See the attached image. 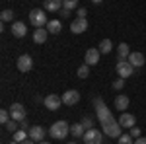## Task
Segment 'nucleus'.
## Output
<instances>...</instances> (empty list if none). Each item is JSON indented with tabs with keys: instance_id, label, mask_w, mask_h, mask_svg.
Returning <instances> with one entry per match:
<instances>
[{
	"instance_id": "1",
	"label": "nucleus",
	"mask_w": 146,
	"mask_h": 144,
	"mask_svg": "<svg viewBox=\"0 0 146 144\" xmlns=\"http://www.w3.org/2000/svg\"><path fill=\"white\" fill-rule=\"evenodd\" d=\"M49 134L56 138V140H62V138H66L68 134H70V125L66 121H56L51 125V129H49Z\"/></svg>"
},
{
	"instance_id": "2",
	"label": "nucleus",
	"mask_w": 146,
	"mask_h": 144,
	"mask_svg": "<svg viewBox=\"0 0 146 144\" xmlns=\"http://www.w3.org/2000/svg\"><path fill=\"white\" fill-rule=\"evenodd\" d=\"M29 22H31V25H35V29H37V27H47L49 20H47V14L43 10L35 8V10L29 12Z\"/></svg>"
},
{
	"instance_id": "3",
	"label": "nucleus",
	"mask_w": 146,
	"mask_h": 144,
	"mask_svg": "<svg viewBox=\"0 0 146 144\" xmlns=\"http://www.w3.org/2000/svg\"><path fill=\"white\" fill-rule=\"evenodd\" d=\"M84 144H103V133L98 131V129H90V131H86L84 133Z\"/></svg>"
},
{
	"instance_id": "4",
	"label": "nucleus",
	"mask_w": 146,
	"mask_h": 144,
	"mask_svg": "<svg viewBox=\"0 0 146 144\" xmlns=\"http://www.w3.org/2000/svg\"><path fill=\"white\" fill-rule=\"evenodd\" d=\"M121 123L119 121H111L107 123V125H103V134H107V136H111V138H119L121 136Z\"/></svg>"
},
{
	"instance_id": "5",
	"label": "nucleus",
	"mask_w": 146,
	"mask_h": 144,
	"mask_svg": "<svg viewBox=\"0 0 146 144\" xmlns=\"http://www.w3.org/2000/svg\"><path fill=\"white\" fill-rule=\"evenodd\" d=\"M117 74L119 78H129L135 74V66L129 62V60H119L117 62Z\"/></svg>"
},
{
	"instance_id": "6",
	"label": "nucleus",
	"mask_w": 146,
	"mask_h": 144,
	"mask_svg": "<svg viewBox=\"0 0 146 144\" xmlns=\"http://www.w3.org/2000/svg\"><path fill=\"white\" fill-rule=\"evenodd\" d=\"M10 115L14 121H23L25 117H27V111H25V107H23L22 103H12L10 105Z\"/></svg>"
},
{
	"instance_id": "7",
	"label": "nucleus",
	"mask_w": 146,
	"mask_h": 144,
	"mask_svg": "<svg viewBox=\"0 0 146 144\" xmlns=\"http://www.w3.org/2000/svg\"><path fill=\"white\" fill-rule=\"evenodd\" d=\"M96 115H98V119H100L101 127H103V125H107V123H111V121H115V119H113V115H111V109H109L107 105L98 107V109H96Z\"/></svg>"
},
{
	"instance_id": "8",
	"label": "nucleus",
	"mask_w": 146,
	"mask_h": 144,
	"mask_svg": "<svg viewBox=\"0 0 146 144\" xmlns=\"http://www.w3.org/2000/svg\"><path fill=\"white\" fill-rule=\"evenodd\" d=\"M43 105H45L49 111H56L60 105H62V98H58L56 94H49L45 100H43Z\"/></svg>"
},
{
	"instance_id": "9",
	"label": "nucleus",
	"mask_w": 146,
	"mask_h": 144,
	"mask_svg": "<svg viewBox=\"0 0 146 144\" xmlns=\"http://www.w3.org/2000/svg\"><path fill=\"white\" fill-rule=\"evenodd\" d=\"M16 66H18V70H20V72H29V70L33 68V58H31L29 55L18 56V62H16Z\"/></svg>"
},
{
	"instance_id": "10",
	"label": "nucleus",
	"mask_w": 146,
	"mask_h": 144,
	"mask_svg": "<svg viewBox=\"0 0 146 144\" xmlns=\"http://www.w3.org/2000/svg\"><path fill=\"white\" fill-rule=\"evenodd\" d=\"M80 101V92L78 90H66L62 94V103L64 105H76Z\"/></svg>"
},
{
	"instance_id": "11",
	"label": "nucleus",
	"mask_w": 146,
	"mask_h": 144,
	"mask_svg": "<svg viewBox=\"0 0 146 144\" xmlns=\"http://www.w3.org/2000/svg\"><path fill=\"white\" fill-rule=\"evenodd\" d=\"M86 29H88V20H86V18H76L74 22L70 23V31H72V33H76V35L84 33Z\"/></svg>"
},
{
	"instance_id": "12",
	"label": "nucleus",
	"mask_w": 146,
	"mask_h": 144,
	"mask_svg": "<svg viewBox=\"0 0 146 144\" xmlns=\"http://www.w3.org/2000/svg\"><path fill=\"white\" fill-rule=\"evenodd\" d=\"M100 49H88L86 51V56H84V64H88V66H94V64H98L100 62Z\"/></svg>"
},
{
	"instance_id": "13",
	"label": "nucleus",
	"mask_w": 146,
	"mask_h": 144,
	"mask_svg": "<svg viewBox=\"0 0 146 144\" xmlns=\"http://www.w3.org/2000/svg\"><path fill=\"white\" fill-rule=\"evenodd\" d=\"M25 33H27V25L23 22H14L12 23V35H14V37L22 39V37H25Z\"/></svg>"
},
{
	"instance_id": "14",
	"label": "nucleus",
	"mask_w": 146,
	"mask_h": 144,
	"mask_svg": "<svg viewBox=\"0 0 146 144\" xmlns=\"http://www.w3.org/2000/svg\"><path fill=\"white\" fill-rule=\"evenodd\" d=\"M43 136H45V129L39 127V125H33L29 129V138L35 140V142H43Z\"/></svg>"
},
{
	"instance_id": "15",
	"label": "nucleus",
	"mask_w": 146,
	"mask_h": 144,
	"mask_svg": "<svg viewBox=\"0 0 146 144\" xmlns=\"http://www.w3.org/2000/svg\"><path fill=\"white\" fill-rule=\"evenodd\" d=\"M127 60H129L135 68H140L142 64H144V55H142V53H138V51H135V53H131V55H129Z\"/></svg>"
},
{
	"instance_id": "16",
	"label": "nucleus",
	"mask_w": 146,
	"mask_h": 144,
	"mask_svg": "<svg viewBox=\"0 0 146 144\" xmlns=\"http://www.w3.org/2000/svg\"><path fill=\"white\" fill-rule=\"evenodd\" d=\"M47 35H49V31H47V27H37L33 31V41L39 45H43L47 41Z\"/></svg>"
},
{
	"instance_id": "17",
	"label": "nucleus",
	"mask_w": 146,
	"mask_h": 144,
	"mask_svg": "<svg viewBox=\"0 0 146 144\" xmlns=\"http://www.w3.org/2000/svg\"><path fill=\"white\" fill-rule=\"evenodd\" d=\"M119 123H121L123 129H133V127H135V115H131V113H121Z\"/></svg>"
},
{
	"instance_id": "18",
	"label": "nucleus",
	"mask_w": 146,
	"mask_h": 144,
	"mask_svg": "<svg viewBox=\"0 0 146 144\" xmlns=\"http://www.w3.org/2000/svg\"><path fill=\"white\" fill-rule=\"evenodd\" d=\"M45 10L47 12H58L62 8V0H45Z\"/></svg>"
},
{
	"instance_id": "19",
	"label": "nucleus",
	"mask_w": 146,
	"mask_h": 144,
	"mask_svg": "<svg viewBox=\"0 0 146 144\" xmlns=\"http://www.w3.org/2000/svg\"><path fill=\"white\" fill-rule=\"evenodd\" d=\"M60 29H62V23L58 22V20H51V22L47 23V31L53 35H58L60 33Z\"/></svg>"
},
{
	"instance_id": "20",
	"label": "nucleus",
	"mask_w": 146,
	"mask_h": 144,
	"mask_svg": "<svg viewBox=\"0 0 146 144\" xmlns=\"http://www.w3.org/2000/svg\"><path fill=\"white\" fill-rule=\"evenodd\" d=\"M84 133H86V129L82 127V123H74V125H70V134H72L74 138L84 136Z\"/></svg>"
},
{
	"instance_id": "21",
	"label": "nucleus",
	"mask_w": 146,
	"mask_h": 144,
	"mask_svg": "<svg viewBox=\"0 0 146 144\" xmlns=\"http://www.w3.org/2000/svg\"><path fill=\"white\" fill-rule=\"evenodd\" d=\"M117 53H119V60H127L129 55H131V49H129V45H127V43H119Z\"/></svg>"
},
{
	"instance_id": "22",
	"label": "nucleus",
	"mask_w": 146,
	"mask_h": 144,
	"mask_svg": "<svg viewBox=\"0 0 146 144\" xmlns=\"http://www.w3.org/2000/svg\"><path fill=\"white\" fill-rule=\"evenodd\" d=\"M115 107L119 111H125L129 107V98H127V96H117V98H115Z\"/></svg>"
},
{
	"instance_id": "23",
	"label": "nucleus",
	"mask_w": 146,
	"mask_h": 144,
	"mask_svg": "<svg viewBox=\"0 0 146 144\" xmlns=\"http://www.w3.org/2000/svg\"><path fill=\"white\" fill-rule=\"evenodd\" d=\"M98 49H100V53H101V55H107V53H111L113 43L109 41V39H103V41L100 43V47H98Z\"/></svg>"
},
{
	"instance_id": "24",
	"label": "nucleus",
	"mask_w": 146,
	"mask_h": 144,
	"mask_svg": "<svg viewBox=\"0 0 146 144\" xmlns=\"http://www.w3.org/2000/svg\"><path fill=\"white\" fill-rule=\"evenodd\" d=\"M12 138H14L16 142L22 144L23 140H27V138H29V133H27V131H23V129H20V131H16V133H14V136H12Z\"/></svg>"
},
{
	"instance_id": "25",
	"label": "nucleus",
	"mask_w": 146,
	"mask_h": 144,
	"mask_svg": "<svg viewBox=\"0 0 146 144\" xmlns=\"http://www.w3.org/2000/svg\"><path fill=\"white\" fill-rule=\"evenodd\" d=\"M4 127H6V129H8L10 133H16V131H20V123H18V121H14V119H10V121L6 123Z\"/></svg>"
},
{
	"instance_id": "26",
	"label": "nucleus",
	"mask_w": 146,
	"mask_h": 144,
	"mask_svg": "<svg viewBox=\"0 0 146 144\" xmlns=\"http://www.w3.org/2000/svg\"><path fill=\"white\" fill-rule=\"evenodd\" d=\"M62 8H64V10H74V8H78V0H62Z\"/></svg>"
},
{
	"instance_id": "27",
	"label": "nucleus",
	"mask_w": 146,
	"mask_h": 144,
	"mask_svg": "<svg viewBox=\"0 0 146 144\" xmlns=\"http://www.w3.org/2000/svg\"><path fill=\"white\" fill-rule=\"evenodd\" d=\"M12 119V115H10V109H2L0 111V123L2 125H6V123Z\"/></svg>"
},
{
	"instance_id": "28",
	"label": "nucleus",
	"mask_w": 146,
	"mask_h": 144,
	"mask_svg": "<svg viewBox=\"0 0 146 144\" xmlns=\"http://www.w3.org/2000/svg\"><path fill=\"white\" fill-rule=\"evenodd\" d=\"M88 76H90V66L88 64H82L78 68V78H88Z\"/></svg>"
},
{
	"instance_id": "29",
	"label": "nucleus",
	"mask_w": 146,
	"mask_h": 144,
	"mask_svg": "<svg viewBox=\"0 0 146 144\" xmlns=\"http://www.w3.org/2000/svg\"><path fill=\"white\" fill-rule=\"evenodd\" d=\"M2 22H12L14 20V10H2Z\"/></svg>"
},
{
	"instance_id": "30",
	"label": "nucleus",
	"mask_w": 146,
	"mask_h": 144,
	"mask_svg": "<svg viewBox=\"0 0 146 144\" xmlns=\"http://www.w3.org/2000/svg\"><path fill=\"white\" fill-rule=\"evenodd\" d=\"M119 144H135V140H133L131 134H121L119 136Z\"/></svg>"
},
{
	"instance_id": "31",
	"label": "nucleus",
	"mask_w": 146,
	"mask_h": 144,
	"mask_svg": "<svg viewBox=\"0 0 146 144\" xmlns=\"http://www.w3.org/2000/svg\"><path fill=\"white\" fill-rule=\"evenodd\" d=\"M82 127H84L86 131H90V129H94V121H92L90 117H84V119H82Z\"/></svg>"
},
{
	"instance_id": "32",
	"label": "nucleus",
	"mask_w": 146,
	"mask_h": 144,
	"mask_svg": "<svg viewBox=\"0 0 146 144\" xmlns=\"http://www.w3.org/2000/svg\"><path fill=\"white\" fill-rule=\"evenodd\" d=\"M125 86V78H117L115 82H113V90H121Z\"/></svg>"
},
{
	"instance_id": "33",
	"label": "nucleus",
	"mask_w": 146,
	"mask_h": 144,
	"mask_svg": "<svg viewBox=\"0 0 146 144\" xmlns=\"http://www.w3.org/2000/svg\"><path fill=\"white\" fill-rule=\"evenodd\" d=\"M131 136H133V138H138V136H140V129H138V127H133V129H131Z\"/></svg>"
},
{
	"instance_id": "34",
	"label": "nucleus",
	"mask_w": 146,
	"mask_h": 144,
	"mask_svg": "<svg viewBox=\"0 0 146 144\" xmlns=\"http://www.w3.org/2000/svg\"><path fill=\"white\" fill-rule=\"evenodd\" d=\"M86 14H88L86 8H78V10H76V18H86Z\"/></svg>"
},
{
	"instance_id": "35",
	"label": "nucleus",
	"mask_w": 146,
	"mask_h": 144,
	"mask_svg": "<svg viewBox=\"0 0 146 144\" xmlns=\"http://www.w3.org/2000/svg\"><path fill=\"white\" fill-rule=\"evenodd\" d=\"M101 105H105V103H103V100H101V98H96V100H94V107L98 109V107H101Z\"/></svg>"
},
{
	"instance_id": "36",
	"label": "nucleus",
	"mask_w": 146,
	"mask_h": 144,
	"mask_svg": "<svg viewBox=\"0 0 146 144\" xmlns=\"http://www.w3.org/2000/svg\"><path fill=\"white\" fill-rule=\"evenodd\" d=\"M135 144H146V138L144 136H138V138L135 140Z\"/></svg>"
},
{
	"instance_id": "37",
	"label": "nucleus",
	"mask_w": 146,
	"mask_h": 144,
	"mask_svg": "<svg viewBox=\"0 0 146 144\" xmlns=\"http://www.w3.org/2000/svg\"><path fill=\"white\" fill-rule=\"evenodd\" d=\"M20 129H23V131H27V121L23 119V121H20Z\"/></svg>"
},
{
	"instance_id": "38",
	"label": "nucleus",
	"mask_w": 146,
	"mask_h": 144,
	"mask_svg": "<svg viewBox=\"0 0 146 144\" xmlns=\"http://www.w3.org/2000/svg\"><path fill=\"white\" fill-rule=\"evenodd\" d=\"M60 14H62V18H68L70 16V10H60Z\"/></svg>"
},
{
	"instance_id": "39",
	"label": "nucleus",
	"mask_w": 146,
	"mask_h": 144,
	"mask_svg": "<svg viewBox=\"0 0 146 144\" xmlns=\"http://www.w3.org/2000/svg\"><path fill=\"white\" fill-rule=\"evenodd\" d=\"M22 144H35V140H31V138H27V140H23Z\"/></svg>"
},
{
	"instance_id": "40",
	"label": "nucleus",
	"mask_w": 146,
	"mask_h": 144,
	"mask_svg": "<svg viewBox=\"0 0 146 144\" xmlns=\"http://www.w3.org/2000/svg\"><path fill=\"white\" fill-rule=\"evenodd\" d=\"M92 2H94V4H100V2H103V0H92Z\"/></svg>"
},
{
	"instance_id": "41",
	"label": "nucleus",
	"mask_w": 146,
	"mask_h": 144,
	"mask_svg": "<svg viewBox=\"0 0 146 144\" xmlns=\"http://www.w3.org/2000/svg\"><path fill=\"white\" fill-rule=\"evenodd\" d=\"M37 144H49V142H47V140H43V142H37Z\"/></svg>"
},
{
	"instance_id": "42",
	"label": "nucleus",
	"mask_w": 146,
	"mask_h": 144,
	"mask_svg": "<svg viewBox=\"0 0 146 144\" xmlns=\"http://www.w3.org/2000/svg\"><path fill=\"white\" fill-rule=\"evenodd\" d=\"M10 144H20V142H16V140H12V142Z\"/></svg>"
},
{
	"instance_id": "43",
	"label": "nucleus",
	"mask_w": 146,
	"mask_h": 144,
	"mask_svg": "<svg viewBox=\"0 0 146 144\" xmlns=\"http://www.w3.org/2000/svg\"><path fill=\"white\" fill-rule=\"evenodd\" d=\"M66 144H76V142H74V140H72V142H66Z\"/></svg>"
}]
</instances>
